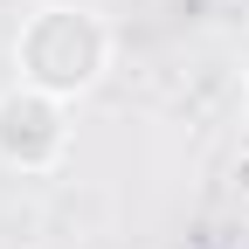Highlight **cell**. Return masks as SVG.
Masks as SVG:
<instances>
[{"mask_svg": "<svg viewBox=\"0 0 249 249\" xmlns=\"http://www.w3.org/2000/svg\"><path fill=\"white\" fill-rule=\"evenodd\" d=\"M111 62V28L83 7H35L14 35V70L21 83L49 90V97H83Z\"/></svg>", "mask_w": 249, "mask_h": 249, "instance_id": "1", "label": "cell"}, {"mask_svg": "<svg viewBox=\"0 0 249 249\" xmlns=\"http://www.w3.org/2000/svg\"><path fill=\"white\" fill-rule=\"evenodd\" d=\"M70 152V104L35 83H14L0 97V166L14 173H49Z\"/></svg>", "mask_w": 249, "mask_h": 249, "instance_id": "2", "label": "cell"}, {"mask_svg": "<svg viewBox=\"0 0 249 249\" xmlns=\"http://www.w3.org/2000/svg\"><path fill=\"white\" fill-rule=\"evenodd\" d=\"M242 118H249V70H242Z\"/></svg>", "mask_w": 249, "mask_h": 249, "instance_id": "3", "label": "cell"}]
</instances>
